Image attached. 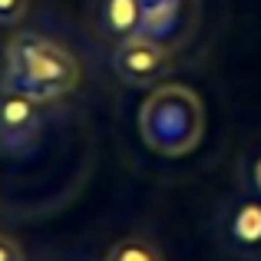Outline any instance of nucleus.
Segmentation results:
<instances>
[{
  "instance_id": "1",
  "label": "nucleus",
  "mask_w": 261,
  "mask_h": 261,
  "mask_svg": "<svg viewBox=\"0 0 261 261\" xmlns=\"http://www.w3.org/2000/svg\"><path fill=\"white\" fill-rule=\"evenodd\" d=\"M80 83V63L63 43L43 33L23 30L7 43L4 57V89L30 96L33 102H53L73 93Z\"/></svg>"
},
{
  "instance_id": "2",
  "label": "nucleus",
  "mask_w": 261,
  "mask_h": 261,
  "mask_svg": "<svg viewBox=\"0 0 261 261\" xmlns=\"http://www.w3.org/2000/svg\"><path fill=\"white\" fill-rule=\"evenodd\" d=\"M139 133L142 142L166 159L189 155L205 133V109L198 93L182 83L155 86L139 109Z\"/></svg>"
},
{
  "instance_id": "3",
  "label": "nucleus",
  "mask_w": 261,
  "mask_h": 261,
  "mask_svg": "<svg viewBox=\"0 0 261 261\" xmlns=\"http://www.w3.org/2000/svg\"><path fill=\"white\" fill-rule=\"evenodd\" d=\"M142 37L162 43L166 50H182L192 43L202 17V0H139Z\"/></svg>"
},
{
  "instance_id": "4",
  "label": "nucleus",
  "mask_w": 261,
  "mask_h": 261,
  "mask_svg": "<svg viewBox=\"0 0 261 261\" xmlns=\"http://www.w3.org/2000/svg\"><path fill=\"white\" fill-rule=\"evenodd\" d=\"M113 70L126 86H152L172 70V50H166L162 43L136 33V37L116 43Z\"/></svg>"
},
{
  "instance_id": "5",
  "label": "nucleus",
  "mask_w": 261,
  "mask_h": 261,
  "mask_svg": "<svg viewBox=\"0 0 261 261\" xmlns=\"http://www.w3.org/2000/svg\"><path fill=\"white\" fill-rule=\"evenodd\" d=\"M40 133H43L40 102L13 93V89H4L0 93V149L23 155L37 146Z\"/></svg>"
},
{
  "instance_id": "6",
  "label": "nucleus",
  "mask_w": 261,
  "mask_h": 261,
  "mask_svg": "<svg viewBox=\"0 0 261 261\" xmlns=\"http://www.w3.org/2000/svg\"><path fill=\"white\" fill-rule=\"evenodd\" d=\"M228 242L238 255L261 258V202L258 198H245L235 205L228 218Z\"/></svg>"
},
{
  "instance_id": "7",
  "label": "nucleus",
  "mask_w": 261,
  "mask_h": 261,
  "mask_svg": "<svg viewBox=\"0 0 261 261\" xmlns=\"http://www.w3.org/2000/svg\"><path fill=\"white\" fill-rule=\"evenodd\" d=\"M99 33L102 40H113V43H122V40L142 33V10L139 0H102L99 4Z\"/></svg>"
},
{
  "instance_id": "8",
  "label": "nucleus",
  "mask_w": 261,
  "mask_h": 261,
  "mask_svg": "<svg viewBox=\"0 0 261 261\" xmlns=\"http://www.w3.org/2000/svg\"><path fill=\"white\" fill-rule=\"evenodd\" d=\"M102 261H166L162 251L155 248L149 238H139V235H129L122 242H116L113 248L106 251Z\"/></svg>"
},
{
  "instance_id": "9",
  "label": "nucleus",
  "mask_w": 261,
  "mask_h": 261,
  "mask_svg": "<svg viewBox=\"0 0 261 261\" xmlns=\"http://www.w3.org/2000/svg\"><path fill=\"white\" fill-rule=\"evenodd\" d=\"M30 0H0V27H13L27 17Z\"/></svg>"
},
{
  "instance_id": "10",
  "label": "nucleus",
  "mask_w": 261,
  "mask_h": 261,
  "mask_svg": "<svg viewBox=\"0 0 261 261\" xmlns=\"http://www.w3.org/2000/svg\"><path fill=\"white\" fill-rule=\"evenodd\" d=\"M0 261H23V248L10 235H0Z\"/></svg>"
},
{
  "instance_id": "11",
  "label": "nucleus",
  "mask_w": 261,
  "mask_h": 261,
  "mask_svg": "<svg viewBox=\"0 0 261 261\" xmlns=\"http://www.w3.org/2000/svg\"><path fill=\"white\" fill-rule=\"evenodd\" d=\"M255 189H258V195H261V159L255 162Z\"/></svg>"
}]
</instances>
